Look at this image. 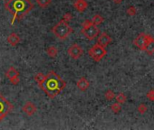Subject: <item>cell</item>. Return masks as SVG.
I'll return each instance as SVG.
<instances>
[{
    "mask_svg": "<svg viewBox=\"0 0 154 130\" xmlns=\"http://www.w3.org/2000/svg\"><path fill=\"white\" fill-rule=\"evenodd\" d=\"M72 18H73V16H72V14L71 13H66V14L64 15L63 20L65 21V22H68V23H69V22L72 20Z\"/></svg>",
    "mask_w": 154,
    "mask_h": 130,
    "instance_id": "obj_26",
    "label": "cell"
},
{
    "mask_svg": "<svg viewBox=\"0 0 154 130\" xmlns=\"http://www.w3.org/2000/svg\"><path fill=\"white\" fill-rule=\"evenodd\" d=\"M76 86L79 90L81 91H85L88 90V88L90 87V82L89 81L85 78V77H81L77 82H76Z\"/></svg>",
    "mask_w": 154,
    "mask_h": 130,
    "instance_id": "obj_10",
    "label": "cell"
},
{
    "mask_svg": "<svg viewBox=\"0 0 154 130\" xmlns=\"http://www.w3.org/2000/svg\"><path fill=\"white\" fill-rule=\"evenodd\" d=\"M104 21V17L98 15V14L94 15V17L92 18V23H94V25H97V26H98L99 25H101Z\"/></svg>",
    "mask_w": 154,
    "mask_h": 130,
    "instance_id": "obj_17",
    "label": "cell"
},
{
    "mask_svg": "<svg viewBox=\"0 0 154 130\" xmlns=\"http://www.w3.org/2000/svg\"><path fill=\"white\" fill-rule=\"evenodd\" d=\"M36 3L40 7L45 8L52 3V0H36Z\"/></svg>",
    "mask_w": 154,
    "mask_h": 130,
    "instance_id": "obj_19",
    "label": "cell"
},
{
    "mask_svg": "<svg viewBox=\"0 0 154 130\" xmlns=\"http://www.w3.org/2000/svg\"><path fill=\"white\" fill-rule=\"evenodd\" d=\"M145 52L149 54V55H152L154 53V38L150 35H149V40H148Z\"/></svg>",
    "mask_w": 154,
    "mask_h": 130,
    "instance_id": "obj_14",
    "label": "cell"
},
{
    "mask_svg": "<svg viewBox=\"0 0 154 130\" xmlns=\"http://www.w3.org/2000/svg\"><path fill=\"white\" fill-rule=\"evenodd\" d=\"M99 28L97 27V25H94L92 20H85L83 25H82L81 32L89 41H92L94 39H95V37H97L99 35Z\"/></svg>",
    "mask_w": 154,
    "mask_h": 130,
    "instance_id": "obj_4",
    "label": "cell"
},
{
    "mask_svg": "<svg viewBox=\"0 0 154 130\" xmlns=\"http://www.w3.org/2000/svg\"><path fill=\"white\" fill-rule=\"evenodd\" d=\"M46 53L47 55L51 58H55L57 56V53H58V50L56 49V47L55 46H49L46 50Z\"/></svg>",
    "mask_w": 154,
    "mask_h": 130,
    "instance_id": "obj_16",
    "label": "cell"
},
{
    "mask_svg": "<svg viewBox=\"0 0 154 130\" xmlns=\"http://www.w3.org/2000/svg\"><path fill=\"white\" fill-rule=\"evenodd\" d=\"M127 14L131 16H134L137 14V10L134 6H129L127 8Z\"/></svg>",
    "mask_w": 154,
    "mask_h": 130,
    "instance_id": "obj_24",
    "label": "cell"
},
{
    "mask_svg": "<svg viewBox=\"0 0 154 130\" xmlns=\"http://www.w3.org/2000/svg\"><path fill=\"white\" fill-rule=\"evenodd\" d=\"M10 81H11L12 84L14 85H16L19 83V76H16V77H14L12 79H10Z\"/></svg>",
    "mask_w": 154,
    "mask_h": 130,
    "instance_id": "obj_27",
    "label": "cell"
},
{
    "mask_svg": "<svg viewBox=\"0 0 154 130\" xmlns=\"http://www.w3.org/2000/svg\"><path fill=\"white\" fill-rule=\"evenodd\" d=\"M146 97H147V99H148L150 101H154V90H153V89L150 90L147 92Z\"/></svg>",
    "mask_w": 154,
    "mask_h": 130,
    "instance_id": "obj_25",
    "label": "cell"
},
{
    "mask_svg": "<svg viewBox=\"0 0 154 130\" xmlns=\"http://www.w3.org/2000/svg\"><path fill=\"white\" fill-rule=\"evenodd\" d=\"M148 40H149V35H146L144 32H141V34L134 39L133 43H134V45L140 50L145 51L147 43H148Z\"/></svg>",
    "mask_w": 154,
    "mask_h": 130,
    "instance_id": "obj_7",
    "label": "cell"
},
{
    "mask_svg": "<svg viewBox=\"0 0 154 130\" xmlns=\"http://www.w3.org/2000/svg\"><path fill=\"white\" fill-rule=\"evenodd\" d=\"M7 42H8V43L10 45L16 46V45H18V43L20 42V37L17 34H16V32H13V34L8 35Z\"/></svg>",
    "mask_w": 154,
    "mask_h": 130,
    "instance_id": "obj_13",
    "label": "cell"
},
{
    "mask_svg": "<svg viewBox=\"0 0 154 130\" xmlns=\"http://www.w3.org/2000/svg\"><path fill=\"white\" fill-rule=\"evenodd\" d=\"M112 1H114L115 4H118L119 5V4H121L122 2V0H112Z\"/></svg>",
    "mask_w": 154,
    "mask_h": 130,
    "instance_id": "obj_28",
    "label": "cell"
},
{
    "mask_svg": "<svg viewBox=\"0 0 154 130\" xmlns=\"http://www.w3.org/2000/svg\"><path fill=\"white\" fill-rule=\"evenodd\" d=\"M6 77L10 80V79H12L14 77H16V76H19V72L14 68V67H10L6 72Z\"/></svg>",
    "mask_w": 154,
    "mask_h": 130,
    "instance_id": "obj_15",
    "label": "cell"
},
{
    "mask_svg": "<svg viewBox=\"0 0 154 130\" xmlns=\"http://www.w3.org/2000/svg\"><path fill=\"white\" fill-rule=\"evenodd\" d=\"M115 93L112 91L111 90H108L106 92H105V94H104V97H105V99L107 100H109V101H111L112 100L114 99L115 98Z\"/></svg>",
    "mask_w": 154,
    "mask_h": 130,
    "instance_id": "obj_20",
    "label": "cell"
},
{
    "mask_svg": "<svg viewBox=\"0 0 154 130\" xmlns=\"http://www.w3.org/2000/svg\"><path fill=\"white\" fill-rule=\"evenodd\" d=\"M23 111L27 115V116H33L36 112V107L35 104L32 102L27 101L24 106H23Z\"/></svg>",
    "mask_w": 154,
    "mask_h": 130,
    "instance_id": "obj_11",
    "label": "cell"
},
{
    "mask_svg": "<svg viewBox=\"0 0 154 130\" xmlns=\"http://www.w3.org/2000/svg\"><path fill=\"white\" fill-rule=\"evenodd\" d=\"M111 41H112V39L108 34H106V32H102V34H101L100 36L98 37L97 42L99 43V45H101V46L106 47L111 42Z\"/></svg>",
    "mask_w": 154,
    "mask_h": 130,
    "instance_id": "obj_9",
    "label": "cell"
},
{
    "mask_svg": "<svg viewBox=\"0 0 154 130\" xmlns=\"http://www.w3.org/2000/svg\"><path fill=\"white\" fill-rule=\"evenodd\" d=\"M13 110V106L0 94V121Z\"/></svg>",
    "mask_w": 154,
    "mask_h": 130,
    "instance_id": "obj_6",
    "label": "cell"
},
{
    "mask_svg": "<svg viewBox=\"0 0 154 130\" xmlns=\"http://www.w3.org/2000/svg\"><path fill=\"white\" fill-rule=\"evenodd\" d=\"M38 85L50 99H55L65 88L66 82L57 73H55V71H50L45 75L43 81Z\"/></svg>",
    "mask_w": 154,
    "mask_h": 130,
    "instance_id": "obj_1",
    "label": "cell"
},
{
    "mask_svg": "<svg viewBox=\"0 0 154 130\" xmlns=\"http://www.w3.org/2000/svg\"><path fill=\"white\" fill-rule=\"evenodd\" d=\"M74 7L80 13H83L87 9L88 7V3L86 0H75L74 3Z\"/></svg>",
    "mask_w": 154,
    "mask_h": 130,
    "instance_id": "obj_12",
    "label": "cell"
},
{
    "mask_svg": "<svg viewBox=\"0 0 154 130\" xmlns=\"http://www.w3.org/2000/svg\"><path fill=\"white\" fill-rule=\"evenodd\" d=\"M148 110V107L145 104H140L137 107V110L140 114H144Z\"/></svg>",
    "mask_w": 154,
    "mask_h": 130,
    "instance_id": "obj_22",
    "label": "cell"
},
{
    "mask_svg": "<svg viewBox=\"0 0 154 130\" xmlns=\"http://www.w3.org/2000/svg\"><path fill=\"white\" fill-rule=\"evenodd\" d=\"M5 7L13 15V19L11 21V24L13 25L16 18H20L28 14L34 8V5L30 0H8Z\"/></svg>",
    "mask_w": 154,
    "mask_h": 130,
    "instance_id": "obj_2",
    "label": "cell"
},
{
    "mask_svg": "<svg viewBox=\"0 0 154 130\" xmlns=\"http://www.w3.org/2000/svg\"><path fill=\"white\" fill-rule=\"evenodd\" d=\"M53 34L57 37L59 40H65L73 32V29L69 25L68 22H65L62 19L59 21L52 29Z\"/></svg>",
    "mask_w": 154,
    "mask_h": 130,
    "instance_id": "obj_3",
    "label": "cell"
},
{
    "mask_svg": "<svg viewBox=\"0 0 154 130\" xmlns=\"http://www.w3.org/2000/svg\"><path fill=\"white\" fill-rule=\"evenodd\" d=\"M67 52L69 54V56L74 59V60H77L79 59L82 55L84 54V50L82 49L77 43H74V45H72L68 50H67Z\"/></svg>",
    "mask_w": 154,
    "mask_h": 130,
    "instance_id": "obj_8",
    "label": "cell"
},
{
    "mask_svg": "<svg viewBox=\"0 0 154 130\" xmlns=\"http://www.w3.org/2000/svg\"><path fill=\"white\" fill-rule=\"evenodd\" d=\"M106 54H107V50L105 49V47L101 46L98 42L96 45H92V48L89 50V55L96 62L100 61L102 58L105 57Z\"/></svg>",
    "mask_w": 154,
    "mask_h": 130,
    "instance_id": "obj_5",
    "label": "cell"
},
{
    "mask_svg": "<svg viewBox=\"0 0 154 130\" xmlns=\"http://www.w3.org/2000/svg\"><path fill=\"white\" fill-rule=\"evenodd\" d=\"M5 1H8V0H5Z\"/></svg>",
    "mask_w": 154,
    "mask_h": 130,
    "instance_id": "obj_29",
    "label": "cell"
},
{
    "mask_svg": "<svg viewBox=\"0 0 154 130\" xmlns=\"http://www.w3.org/2000/svg\"><path fill=\"white\" fill-rule=\"evenodd\" d=\"M45 75H44L43 73L39 72V73H37V74L35 76V81L39 84V83H41V82L43 81V80L45 79Z\"/></svg>",
    "mask_w": 154,
    "mask_h": 130,
    "instance_id": "obj_23",
    "label": "cell"
},
{
    "mask_svg": "<svg viewBox=\"0 0 154 130\" xmlns=\"http://www.w3.org/2000/svg\"><path fill=\"white\" fill-rule=\"evenodd\" d=\"M115 99H116V101L119 102L120 104H124L127 100V97H126L125 94L119 93L115 96Z\"/></svg>",
    "mask_w": 154,
    "mask_h": 130,
    "instance_id": "obj_18",
    "label": "cell"
},
{
    "mask_svg": "<svg viewBox=\"0 0 154 130\" xmlns=\"http://www.w3.org/2000/svg\"><path fill=\"white\" fill-rule=\"evenodd\" d=\"M111 111L114 112V114L119 113V112L121 110V104H120L119 102H117V103H114V104H112V105L111 106Z\"/></svg>",
    "mask_w": 154,
    "mask_h": 130,
    "instance_id": "obj_21",
    "label": "cell"
}]
</instances>
